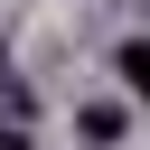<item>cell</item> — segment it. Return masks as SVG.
Returning <instances> with one entry per match:
<instances>
[{"label":"cell","mask_w":150,"mask_h":150,"mask_svg":"<svg viewBox=\"0 0 150 150\" xmlns=\"http://www.w3.org/2000/svg\"><path fill=\"white\" fill-rule=\"evenodd\" d=\"M112 75H122V94H131V103H150V38H122Z\"/></svg>","instance_id":"obj_1"},{"label":"cell","mask_w":150,"mask_h":150,"mask_svg":"<svg viewBox=\"0 0 150 150\" xmlns=\"http://www.w3.org/2000/svg\"><path fill=\"white\" fill-rule=\"evenodd\" d=\"M0 150H28V131H19V122H9V131H0Z\"/></svg>","instance_id":"obj_3"},{"label":"cell","mask_w":150,"mask_h":150,"mask_svg":"<svg viewBox=\"0 0 150 150\" xmlns=\"http://www.w3.org/2000/svg\"><path fill=\"white\" fill-rule=\"evenodd\" d=\"M75 131H84V141H122V103H84Z\"/></svg>","instance_id":"obj_2"},{"label":"cell","mask_w":150,"mask_h":150,"mask_svg":"<svg viewBox=\"0 0 150 150\" xmlns=\"http://www.w3.org/2000/svg\"><path fill=\"white\" fill-rule=\"evenodd\" d=\"M141 9H150V0H141Z\"/></svg>","instance_id":"obj_4"}]
</instances>
